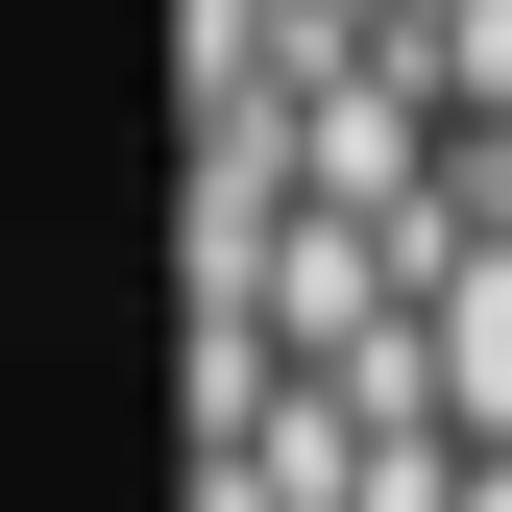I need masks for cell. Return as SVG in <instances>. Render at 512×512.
<instances>
[{"instance_id": "1", "label": "cell", "mask_w": 512, "mask_h": 512, "mask_svg": "<svg viewBox=\"0 0 512 512\" xmlns=\"http://www.w3.org/2000/svg\"><path fill=\"white\" fill-rule=\"evenodd\" d=\"M415 74H439V122L488 147V122H512V0H439V25H415Z\"/></svg>"}, {"instance_id": "2", "label": "cell", "mask_w": 512, "mask_h": 512, "mask_svg": "<svg viewBox=\"0 0 512 512\" xmlns=\"http://www.w3.org/2000/svg\"><path fill=\"white\" fill-rule=\"evenodd\" d=\"M464 512H512V464H464Z\"/></svg>"}]
</instances>
